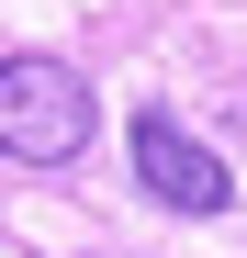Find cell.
I'll return each mask as SVG.
<instances>
[{
	"mask_svg": "<svg viewBox=\"0 0 247 258\" xmlns=\"http://www.w3.org/2000/svg\"><path fill=\"white\" fill-rule=\"evenodd\" d=\"M124 157H135V191H146V202H169V213H236V168L202 146L180 112L146 101L135 135H124Z\"/></svg>",
	"mask_w": 247,
	"mask_h": 258,
	"instance_id": "7a4b0ae2",
	"label": "cell"
},
{
	"mask_svg": "<svg viewBox=\"0 0 247 258\" xmlns=\"http://www.w3.org/2000/svg\"><path fill=\"white\" fill-rule=\"evenodd\" d=\"M101 135V101L68 56H0V157L23 168H79Z\"/></svg>",
	"mask_w": 247,
	"mask_h": 258,
	"instance_id": "6da1fadb",
	"label": "cell"
}]
</instances>
